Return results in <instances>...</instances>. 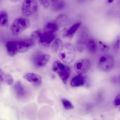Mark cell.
Instances as JSON below:
<instances>
[{
	"instance_id": "obj_1",
	"label": "cell",
	"mask_w": 120,
	"mask_h": 120,
	"mask_svg": "<svg viewBox=\"0 0 120 120\" xmlns=\"http://www.w3.org/2000/svg\"><path fill=\"white\" fill-rule=\"evenodd\" d=\"M76 55L75 48L71 44L66 43L60 49L59 57L64 63L70 64L74 61Z\"/></svg>"
},
{
	"instance_id": "obj_2",
	"label": "cell",
	"mask_w": 120,
	"mask_h": 120,
	"mask_svg": "<svg viewBox=\"0 0 120 120\" xmlns=\"http://www.w3.org/2000/svg\"><path fill=\"white\" fill-rule=\"evenodd\" d=\"M52 68L53 71L58 75L63 82L66 84L71 73L70 67L57 60L53 63Z\"/></svg>"
},
{
	"instance_id": "obj_3",
	"label": "cell",
	"mask_w": 120,
	"mask_h": 120,
	"mask_svg": "<svg viewBox=\"0 0 120 120\" xmlns=\"http://www.w3.org/2000/svg\"><path fill=\"white\" fill-rule=\"evenodd\" d=\"M30 26V21L28 19L22 17L17 18L14 20L11 25V32L14 36H17Z\"/></svg>"
},
{
	"instance_id": "obj_4",
	"label": "cell",
	"mask_w": 120,
	"mask_h": 120,
	"mask_svg": "<svg viewBox=\"0 0 120 120\" xmlns=\"http://www.w3.org/2000/svg\"><path fill=\"white\" fill-rule=\"evenodd\" d=\"M115 61L114 57L110 54H106L100 57L98 61V68L101 71L109 72L112 70L115 66Z\"/></svg>"
},
{
	"instance_id": "obj_5",
	"label": "cell",
	"mask_w": 120,
	"mask_h": 120,
	"mask_svg": "<svg viewBox=\"0 0 120 120\" xmlns=\"http://www.w3.org/2000/svg\"><path fill=\"white\" fill-rule=\"evenodd\" d=\"M38 8L36 0H24L22 6V12L24 16H31L36 13Z\"/></svg>"
},
{
	"instance_id": "obj_6",
	"label": "cell",
	"mask_w": 120,
	"mask_h": 120,
	"mask_svg": "<svg viewBox=\"0 0 120 120\" xmlns=\"http://www.w3.org/2000/svg\"><path fill=\"white\" fill-rule=\"evenodd\" d=\"M18 53H23L27 52L35 45V42L33 39H22L15 41Z\"/></svg>"
},
{
	"instance_id": "obj_7",
	"label": "cell",
	"mask_w": 120,
	"mask_h": 120,
	"mask_svg": "<svg viewBox=\"0 0 120 120\" xmlns=\"http://www.w3.org/2000/svg\"><path fill=\"white\" fill-rule=\"evenodd\" d=\"M51 56L49 54L38 52L35 54L32 58V63L37 68L43 67L46 65L50 59Z\"/></svg>"
},
{
	"instance_id": "obj_8",
	"label": "cell",
	"mask_w": 120,
	"mask_h": 120,
	"mask_svg": "<svg viewBox=\"0 0 120 120\" xmlns=\"http://www.w3.org/2000/svg\"><path fill=\"white\" fill-rule=\"evenodd\" d=\"M74 68L78 75H82L90 70L91 63L89 60L82 59L77 61L74 65Z\"/></svg>"
},
{
	"instance_id": "obj_9",
	"label": "cell",
	"mask_w": 120,
	"mask_h": 120,
	"mask_svg": "<svg viewBox=\"0 0 120 120\" xmlns=\"http://www.w3.org/2000/svg\"><path fill=\"white\" fill-rule=\"evenodd\" d=\"M89 38V32L87 30L84 29L80 32L76 43L78 51L82 52L86 48V44Z\"/></svg>"
},
{
	"instance_id": "obj_10",
	"label": "cell",
	"mask_w": 120,
	"mask_h": 120,
	"mask_svg": "<svg viewBox=\"0 0 120 120\" xmlns=\"http://www.w3.org/2000/svg\"><path fill=\"white\" fill-rule=\"evenodd\" d=\"M24 78L27 81L37 86H39L42 83V79L41 77L38 74L34 73H27L24 76Z\"/></svg>"
},
{
	"instance_id": "obj_11",
	"label": "cell",
	"mask_w": 120,
	"mask_h": 120,
	"mask_svg": "<svg viewBox=\"0 0 120 120\" xmlns=\"http://www.w3.org/2000/svg\"><path fill=\"white\" fill-rule=\"evenodd\" d=\"M14 91L17 97L19 98H23L26 95V91L25 87L20 81H18L15 84Z\"/></svg>"
},
{
	"instance_id": "obj_12",
	"label": "cell",
	"mask_w": 120,
	"mask_h": 120,
	"mask_svg": "<svg viewBox=\"0 0 120 120\" xmlns=\"http://www.w3.org/2000/svg\"><path fill=\"white\" fill-rule=\"evenodd\" d=\"M55 36L54 34L44 32L39 38V41L43 45L47 46L50 44L55 39Z\"/></svg>"
},
{
	"instance_id": "obj_13",
	"label": "cell",
	"mask_w": 120,
	"mask_h": 120,
	"mask_svg": "<svg viewBox=\"0 0 120 120\" xmlns=\"http://www.w3.org/2000/svg\"><path fill=\"white\" fill-rule=\"evenodd\" d=\"M87 82L86 78L80 75L75 76L71 80V85L73 87L82 86L86 84Z\"/></svg>"
},
{
	"instance_id": "obj_14",
	"label": "cell",
	"mask_w": 120,
	"mask_h": 120,
	"mask_svg": "<svg viewBox=\"0 0 120 120\" xmlns=\"http://www.w3.org/2000/svg\"><path fill=\"white\" fill-rule=\"evenodd\" d=\"M81 25L80 22H78L73 25L68 29H65L63 32V36L66 38H72L73 37L77 30Z\"/></svg>"
},
{
	"instance_id": "obj_15",
	"label": "cell",
	"mask_w": 120,
	"mask_h": 120,
	"mask_svg": "<svg viewBox=\"0 0 120 120\" xmlns=\"http://www.w3.org/2000/svg\"><path fill=\"white\" fill-rule=\"evenodd\" d=\"M60 27L55 20L51 21L45 25L44 27V32L54 34L58 31Z\"/></svg>"
},
{
	"instance_id": "obj_16",
	"label": "cell",
	"mask_w": 120,
	"mask_h": 120,
	"mask_svg": "<svg viewBox=\"0 0 120 120\" xmlns=\"http://www.w3.org/2000/svg\"><path fill=\"white\" fill-rule=\"evenodd\" d=\"M86 48L91 54L96 53L98 49V45L96 40L93 38H89L86 44Z\"/></svg>"
},
{
	"instance_id": "obj_17",
	"label": "cell",
	"mask_w": 120,
	"mask_h": 120,
	"mask_svg": "<svg viewBox=\"0 0 120 120\" xmlns=\"http://www.w3.org/2000/svg\"><path fill=\"white\" fill-rule=\"evenodd\" d=\"M13 82V79L12 76L0 69V83L10 85L12 84Z\"/></svg>"
},
{
	"instance_id": "obj_18",
	"label": "cell",
	"mask_w": 120,
	"mask_h": 120,
	"mask_svg": "<svg viewBox=\"0 0 120 120\" xmlns=\"http://www.w3.org/2000/svg\"><path fill=\"white\" fill-rule=\"evenodd\" d=\"M50 6L53 11H60L65 8V1L64 0H51Z\"/></svg>"
},
{
	"instance_id": "obj_19",
	"label": "cell",
	"mask_w": 120,
	"mask_h": 120,
	"mask_svg": "<svg viewBox=\"0 0 120 120\" xmlns=\"http://www.w3.org/2000/svg\"><path fill=\"white\" fill-rule=\"evenodd\" d=\"M5 46L8 54L10 57H14L18 53L15 41H8L6 44Z\"/></svg>"
},
{
	"instance_id": "obj_20",
	"label": "cell",
	"mask_w": 120,
	"mask_h": 120,
	"mask_svg": "<svg viewBox=\"0 0 120 120\" xmlns=\"http://www.w3.org/2000/svg\"><path fill=\"white\" fill-rule=\"evenodd\" d=\"M55 21L60 27L68 24L70 20L68 16L65 14H62L57 17Z\"/></svg>"
},
{
	"instance_id": "obj_21",
	"label": "cell",
	"mask_w": 120,
	"mask_h": 120,
	"mask_svg": "<svg viewBox=\"0 0 120 120\" xmlns=\"http://www.w3.org/2000/svg\"><path fill=\"white\" fill-rule=\"evenodd\" d=\"M8 15L6 11H0V26L5 27L8 25Z\"/></svg>"
},
{
	"instance_id": "obj_22",
	"label": "cell",
	"mask_w": 120,
	"mask_h": 120,
	"mask_svg": "<svg viewBox=\"0 0 120 120\" xmlns=\"http://www.w3.org/2000/svg\"><path fill=\"white\" fill-rule=\"evenodd\" d=\"M63 41L60 39H56L51 46V49L54 53H57L63 45Z\"/></svg>"
},
{
	"instance_id": "obj_23",
	"label": "cell",
	"mask_w": 120,
	"mask_h": 120,
	"mask_svg": "<svg viewBox=\"0 0 120 120\" xmlns=\"http://www.w3.org/2000/svg\"><path fill=\"white\" fill-rule=\"evenodd\" d=\"M112 47L113 51L117 52L119 51L120 47V36H118L115 39L113 42Z\"/></svg>"
},
{
	"instance_id": "obj_24",
	"label": "cell",
	"mask_w": 120,
	"mask_h": 120,
	"mask_svg": "<svg viewBox=\"0 0 120 120\" xmlns=\"http://www.w3.org/2000/svg\"><path fill=\"white\" fill-rule=\"evenodd\" d=\"M62 104L65 109L71 110L73 108V106L72 103L66 99H63L61 101Z\"/></svg>"
},
{
	"instance_id": "obj_25",
	"label": "cell",
	"mask_w": 120,
	"mask_h": 120,
	"mask_svg": "<svg viewBox=\"0 0 120 120\" xmlns=\"http://www.w3.org/2000/svg\"><path fill=\"white\" fill-rule=\"evenodd\" d=\"M38 1L44 8L47 9L50 6L51 0H38Z\"/></svg>"
},
{
	"instance_id": "obj_26",
	"label": "cell",
	"mask_w": 120,
	"mask_h": 120,
	"mask_svg": "<svg viewBox=\"0 0 120 120\" xmlns=\"http://www.w3.org/2000/svg\"><path fill=\"white\" fill-rule=\"evenodd\" d=\"M42 33L39 30H37L34 32L32 33L31 37L34 40H39L41 37Z\"/></svg>"
},
{
	"instance_id": "obj_27",
	"label": "cell",
	"mask_w": 120,
	"mask_h": 120,
	"mask_svg": "<svg viewBox=\"0 0 120 120\" xmlns=\"http://www.w3.org/2000/svg\"><path fill=\"white\" fill-rule=\"evenodd\" d=\"M113 104L115 106L120 110V94L116 97L114 99Z\"/></svg>"
},
{
	"instance_id": "obj_28",
	"label": "cell",
	"mask_w": 120,
	"mask_h": 120,
	"mask_svg": "<svg viewBox=\"0 0 120 120\" xmlns=\"http://www.w3.org/2000/svg\"><path fill=\"white\" fill-rule=\"evenodd\" d=\"M99 44H100V47L102 51L104 52L108 51L110 48L109 46L106 43L101 41L99 42Z\"/></svg>"
},
{
	"instance_id": "obj_29",
	"label": "cell",
	"mask_w": 120,
	"mask_h": 120,
	"mask_svg": "<svg viewBox=\"0 0 120 120\" xmlns=\"http://www.w3.org/2000/svg\"><path fill=\"white\" fill-rule=\"evenodd\" d=\"M9 0L13 3H17V2H19L22 0Z\"/></svg>"
},
{
	"instance_id": "obj_30",
	"label": "cell",
	"mask_w": 120,
	"mask_h": 120,
	"mask_svg": "<svg viewBox=\"0 0 120 120\" xmlns=\"http://www.w3.org/2000/svg\"><path fill=\"white\" fill-rule=\"evenodd\" d=\"M1 0H0V2Z\"/></svg>"
}]
</instances>
